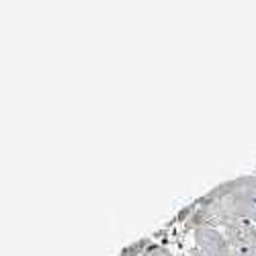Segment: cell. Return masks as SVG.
Segmentation results:
<instances>
[{
	"mask_svg": "<svg viewBox=\"0 0 256 256\" xmlns=\"http://www.w3.org/2000/svg\"><path fill=\"white\" fill-rule=\"evenodd\" d=\"M236 220L256 226V176H240L209 190L190 205L184 226L190 230L203 226L224 228Z\"/></svg>",
	"mask_w": 256,
	"mask_h": 256,
	"instance_id": "cell-1",
	"label": "cell"
},
{
	"mask_svg": "<svg viewBox=\"0 0 256 256\" xmlns=\"http://www.w3.org/2000/svg\"><path fill=\"white\" fill-rule=\"evenodd\" d=\"M224 234L232 246L234 256H256V226L250 222H228Z\"/></svg>",
	"mask_w": 256,
	"mask_h": 256,
	"instance_id": "cell-2",
	"label": "cell"
},
{
	"mask_svg": "<svg viewBox=\"0 0 256 256\" xmlns=\"http://www.w3.org/2000/svg\"><path fill=\"white\" fill-rule=\"evenodd\" d=\"M193 240H195V248H199L209 256H234L226 234L220 232L218 228L203 226L193 230Z\"/></svg>",
	"mask_w": 256,
	"mask_h": 256,
	"instance_id": "cell-3",
	"label": "cell"
},
{
	"mask_svg": "<svg viewBox=\"0 0 256 256\" xmlns=\"http://www.w3.org/2000/svg\"><path fill=\"white\" fill-rule=\"evenodd\" d=\"M150 246V242L148 240H142V242H136V244H132L130 248H125L123 252H121V256H142L144 252H146V248Z\"/></svg>",
	"mask_w": 256,
	"mask_h": 256,
	"instance_id": "cell-4",
	"label": "cell"
},
{
	"mask_svg": "<svg viewBox=\"0 0 256 256\" xmlns=\"http://www.w3.org/2000/svg\"><path fill=\"white\" fill-rule=\"evenodd\" d=\"M142 256H174V254L170 252L168 248L160 246V244H150V246L146 248V252H144Z\"/></svg>",
	"mask_w": 256,
	"mask_h": 256,
	"instance_id": "cell-5",
	"label": "cell"
},
{
	"mask_svg": "<svg viewBox=\"0 0 256 256\" xmlns=\"http://www.w3.org/2000/svg\"><path fill=\"white\" fill-rule=\"evenodd\" d=\"M190 256H209V254H205V252H201L199 248L193 246V248H190Z\"/></svg>",
	"mask_w": 256,
	"mask_h": 256,
	"instance_id": "cell-6",
	"label": "cell"
}]
</instances>
